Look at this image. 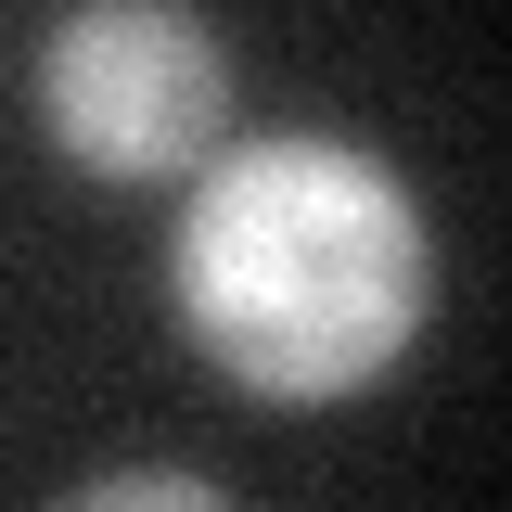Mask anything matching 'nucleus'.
I'll return each mask as SVG.
<instances>
[{
  "instance_id": "nucleus-1",
  "label": "nucleus",
  "mask_w": 512,
  "mask_h": 512,
  "mask_svg": "<svg viewBox=\"0 0 512 512\" xmlns=\"http://www.w3.org/2000/svg\"><path fill=\"white\" fill-rule=\"evenodd\" d=\"M436 308L423 192L346 128H256L192 167L167 231V320L256 410H333L410 359Z\"/></svg>"
},
{
  "instance_id": "nucleus-2",
  "label": "nucleus",
  "mask_w": 512,
  "mask_h": 512,
  "mask_svg": "<svg viewBox=\"0 0 512 512\" xmlns=\"http://www.w3.org/2000/svg\"><path fill=\"white\" fill-rule=\"evenodd\" d=\"M26 90H39V141L103 192L192 180L231 141V103H244L231 39L192 0H77L26 52Z\"/></svg>"
},
{
  "instance_id": "nucleus-3",
  "label": "nucleus",
  "mask_w": 512,
  "mask_h": 512,
  "mask_svg": "<svg viewBox=\"0 0 512 512\" xmlns=\"http://www.w3.org/2000/svg\"><path fill=\"white\" fill-rule=\"evenodd\" d=\"M218 512V474H180V461H116V474H90L77 512Z\"/></svg>"
}]
</instances>
